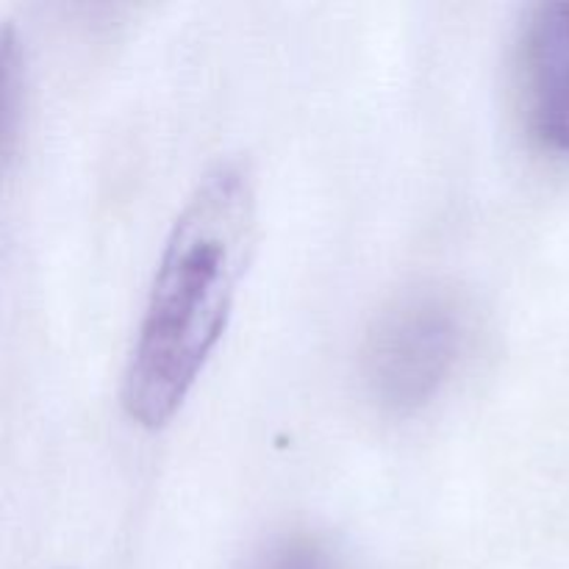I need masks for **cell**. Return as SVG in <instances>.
Masks as SVG:
<instances>
[{
  "instance_id": "4",
  "label": "cell",
  "mask_w": 569,
  "mask_h": 569,
  "mask_svg": "<svg viewBox=\"0 0 569 569\" xmlns=\"http://www.w3.org/2000/svg\"><path fill=\"white\" fill-rule=\"evenodd\" d=\"M253 569H337V565L320 542L298 537L272 545Z\"/></svg>"
},
{
  "instance_id": "2",
  "label": "cell",
  "mask_w": 569,
  "mask_h": 569,
  "mask_svg": "<svg viewBox=\"0 0 569 569\" xmlns=\"http://www.w3.org/2000/svg\"><path fill=\"white\" fill-rule=\"evenodd\" d=\"M465 350V315L450 295L420 289L395 300L365 345V383L372 400L395 415L431 403Z\"/></svg>"
},
{
  "instance_id": "1",
  "label": "cell",
  "mask_w": 569,
  "mask_h": 569,
  "mask_svg": "<svg viewBox=\"0 0 569 569\" xmlns=\"http://www.w3.org/2000/svg\"><path fill=\"white\" fill-rule=\"evenodd\" d=\"M253 239V178L239 161H222L167 237L128 356L122 406L142 428L164 426L192 392L228 326Z\"/></svg>"
},
{
  "instance_id": "3",
  "label": "cell",
  "mask_w": 569,
  "mask_h": 569,
  "mask_svg": "<svg viewBox=\"0 0 569 569\" xmlns=\"http://www.w3.org/2000/svg\"><path fill=\"white\" fill-rule=\"evenodd\" d=\"M517 83L531 137L569 159V0L528 11L517 39Z\"/></svg>"
}]
</instances>
